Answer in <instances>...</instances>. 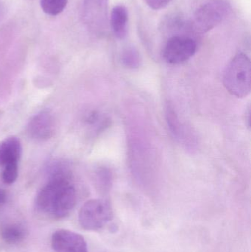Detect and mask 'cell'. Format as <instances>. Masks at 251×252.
Masks as SVG:
<instances>
[{"label": "cell", "instance_id": "12", "mask_svg": "<svg viewBox=\"0 0 251 252\" xmlns=\"http://www.w3.org/2000/svg\"><path fill=\"white\" fill-rule=\"evenodd\" d=\"M41 7L44 13L50 16H57L66 8L68 0H41Z\"/></svg>", "mask_w": 251, "mask_h": 252}, {"label": "cell", "instance_id": "11", "mask_svg": "<svg viewBox=\"0 0 251 252\" xmlns=\"http://www.w3.org/2000/svg\"><path fill=\"white\" fill-rule=\"evenodd\" d=\"M1 239L8 244H17L22 242L26 236V231L22 225L7 223L1 228Z\"/></svg>", "mask_w": 251, "mask_h": 252}, {"label": "cell", "instance_id": "8", "mask_svg": "<svg viewBox=\"0 0 251 252\" xmlns=\"http://www.w3.org/2000/svg\"><path fill=\"white\" fill-rule=\"evenodd\" d=\"M51 247L56 252H88L84 237L66 229H59L53 234Z\"/></svg>", "mask_w": 251, "mask_h": 252}, {"label": "cell", "instance_id": "15", "mask_svg": "<svg viewBox=\"0 0 251 252\" xmlns=\"http://www.w3.org/2000/svg\"><path fill=\"white\" fill-rule=\"evenodd\" d=\"M172 0H144L146 4L153 10H160L165 8Z\"/></svg>", "mask_w": 251, "mask_h": 252}, {"label": "cell", "instance_id": "10", "mask_svg": "<svg viewBox=\"0 0 251 252\" xmlns=\"http://www.w3.org/2000/svg\"><path fill=\"white\" fill-rule=\"evenodd\" d=\"M128 13L126 7L117 5L111 13L110 24L112 31L116 38L123 39L128 32Z\"/></svg>", "mask_w": 251, "mask_h": 252}, {"label": "cell", "instance_id": "17", "mask_svg": "<svg viewBox=\"0 0 251 252\" xmlns=\"http://www.w3.org/2000/svg\"><path fill=\"white\" fill-rule=\"evenodd\" d=\"M3 13H4V7H3L2 4L0 1V20H1V17H2Z\"/></svg>", "mask_w": 251, "mask_h": 252}, {"label": "cell", "instance_id": "7", "mask_svg": "<svg viewBox=\"0 0 251 252\" xmlns=\"http://www.w3.org/2000/svg\"><path fill=\"white\" fill-rule=\"evenodd\" d=\"M83 18L91 32L103 33L107 25V0H84Z\"/></svg>", "mask_w": 251, "mask_h": 252}, {"label": "cell", "instance_id": "4", "mask_svg": "<svg viewBox=\"0 0 251 252\" xmlns=\"http://www.w3.org/2000/svg\"><path fill=\"white\" fill-rule=\"evenodd\" d=\"M231 10V5L225 0H212L199 7L195 13L193 29L199 33L209 32L220 25Z\"/></svg>", "mask_w": 251, "mask_h": 252}, {"label": "cell", "instance_id": "5", "mask_svg": "<svg viewBox=\"0 0 251 252\" xmlns=\"http://www.w3.org/2000/svg\"><path fill=\"white\" fill-rule=\"evenodd\" d=\"M197 50V44L193 38L174 36L168 40L164 48V59L171 64H179L189 60Z\"/></svg>", "mask_w": 251, "mask_h": 252}, {"label": "cell", "instance_id": "9", "mask_svg": "<svg viewBox=\"0 0 251 252\" xmlns=\"http://www.w3.org/2000/svg\"><path fill=\"white\" fill-rule=\"evenodd\" d=\"M22 143L19 138L12 136L0 142V167L19 163L22 156Z\"/></svg>", "mask_w": 251, "mask_h": 252}, {"label": "cell", "instance_id": "6", "mask_svg": "<svg viewBox=\"0 0 251 252\" xmlns=\"http://www.w3.org/2000/svg\"><path fill=\"white\" fill-rule=\"evenodd\" d=\"M56 121L51 111L44 109L35 114L26 126L27 134L37 142H45L53 137Z\"/></svg>", "mask_w": 251, "mask_h": 252}, {"label": "cell", "instance_id": "16", "mask_svg": "<svg viewBox=\"0 0 251 252\" xmlns=\"http://www.w3.org/2000/svg\"><path fill=\"white\" fill-rule=\"evenodd\" d=\"M7 200H8L7 192L2 188H0V208L7 204Z\"/></svg>", "mask_w": 251, "mask_h": 252}, {"label": "cell", "instance_id": "1", "mask_svg": "<svg viewBox=\"0 0 251 252\" xmlns=\"http://www.w3.org/2000/svg\"><path fill=\"white\" fill-rule=\"evenodd\" d=\"M47 181L35 200L38 212L52 219L69 216L77 202V192L67 163L55 161L47 168Z\"/></svg>", "mask_w": 251, "mask_h": 252}, {"label": "cell", "instance_id": "14", "mask_svg": "<svg viewBox=\"0 0 251 252\" xmlns=\"http://www.w3.org/2000/svg\"><path fill=\"white\" fill-rule=\"evenodd\" d=\"M122 62L129 68L138 67L140 63V56L138 51L133 47L127 48L122 53Z\"/></svg>", "mask_w": 251, "mask_h": 252}, {"label": "cell", "instance_id": "2", "mask_svg": "<svg viewBox=\"0 0 251 252\" xmlns=\"http://www.w3.org/2000/svg\"><path fill=\"white\" fill-rule=\"evenodd\" d=\"M223 84L232 95L247 97L251 90L250 59L244 53L236 55L228 63L223 75Z\"/></svg>", "mask_w": 251, "mask_h": 252}, {"label": "cell", "instance_id": "3", "mask_svg": "<svg viewBox=\"0 0 251 252\" xmlns=\"http://www.w3.org/2000/svg\"><path fill=\"white\" fill-rule=\"evenodd\" d=\"M113 217V210L109 201L104 199H91L81 207L78 214V221L85 230L97 231L103 229Z\"/></svg>", "mask_w": 251, "mask_h": 252}, {"label": "cell", "instance_id": "13", "mask_svg": "<svg viewBox=\"0 0 251 252\" xmlns=\"http://www.w3.org/2000/svg\"><path fill=\"white\" fill-rule=\"evenodd\" d=\"M1 179L6 185H12L19 176V163H11L2 167Z\"/></svg>", "mask_w": 251, "mask_h": 252}]
</instances>
